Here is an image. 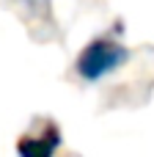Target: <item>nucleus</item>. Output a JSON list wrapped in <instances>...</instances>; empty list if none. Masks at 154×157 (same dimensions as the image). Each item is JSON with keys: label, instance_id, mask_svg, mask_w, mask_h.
Returning a JSON list of instances; mask_svg holds the SVG:
<instances>
[{"label": "nucleus", "instance_id": "f03ea898", "mask_svg": "<svg viewBox=\"0 0 154 157\" xmlns=\"http://www.w3.org/2000/svg\"><path fill=\"white\" fill-rule=\"evenodd\" d=\"M61 144V135H58V127L52 121H47V132L41 135H28L17 144V152L22 157H50Z\"/></svg>", "mask_w": 154, "mask_h": 157}, {"label": "nucleus", "instance_id": "f257e3e1", "mask_svg": "<svg viewBox=\"0 0 154 157\" xmlns=\"http://www.w3.org/2000/svg\"><path fill=\"white\" fill-rule=\"evenodd\" d=\"M124 61H127V50L121 44L110 41V39H96V41H91L80 52V58H77V75L83 80H99L107 72L118 69Z\"/></svg>", "mask_w": 154, "mask_h": 157}]
</instances>
